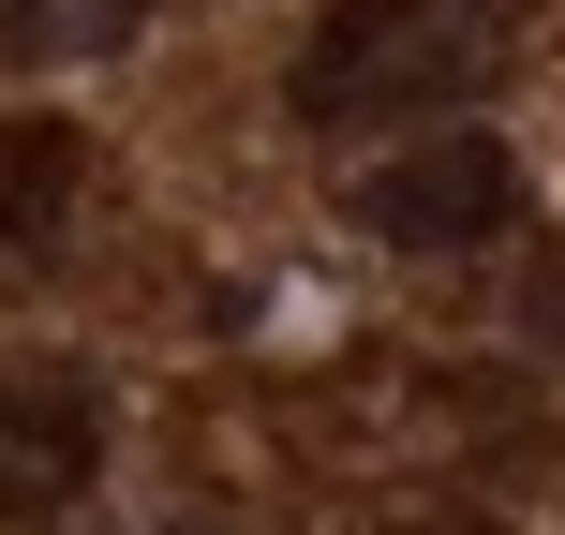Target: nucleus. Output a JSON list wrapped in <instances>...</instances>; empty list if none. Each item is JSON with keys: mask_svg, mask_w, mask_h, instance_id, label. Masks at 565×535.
Returning <instances> with one entry per match:
<instances>
[{"mask_svg": "<svg viewBox=\"0 0 565 535\" xmlns=\"http://www.w3.org/2000/svg\"><path fill=\"white\" fill-rule=\"evenodd\" d=\"M521 0H328L282 75V105L312 135H402V119H447L507 75Z\"/></svg>", "mask_w": 565, "mask_h": 535, "instance_id": "f257e3e1", "label": "nucleus"}, {"mask_svg": "<svg viewBox=\"0 0 565 535\" xmlns=\"http://www.w3.org/2000/svg\"><path fill=\"white\" fill-rule=\"evenodd\" d=\"M135 0H0V60H75V45H119Z\"/></svg>", "mask_w": 565, "mask_h": 535, "instance_id": "39448f33", "label": "nucleus"}, {"mask_svg": "<svg viewBox=\"0 0 565 535\" xmlns=\"http://www.w3.org/2000/svg\"><path fill=\"white\" fill-rule=\"evenodd\" d=\"M75 194H89V149L60 119H0V254H45L75 224Z\"/></svg>", "mask_w": 565, "mask_h": 535, "instance_id": "20e7f679", "label": "nucleus"}, {"mask_svg": "<svg viewBox=\"0 0 565 535\" xmlns=\"http://www.w3.org/2000/svg\"><path fill=\"white\" fill-rule=\"evenodd\" d=\"M342 224L387 238V254H477L521 224V164H507V135H417L342 179Z\"/></svg>", "mask_w": 565, "mask_h": 535, "instance_id": "f03ea898", "label": "nucleus"}, {"mask_svg": "<svg viewBox=\"0 0 565 535\" xmlns=\"http://www.w3.org/2000/svg\"><path fill=\"white\" fill-rule=\"evenodd\" d=\"M105 477V387L60 357H0V521H60Z\"/></svg>", "mask_w": 565, "mask_h": 535, "instance_id": "7ed1b4c3", "label": "nucleus"}]
</instances>
